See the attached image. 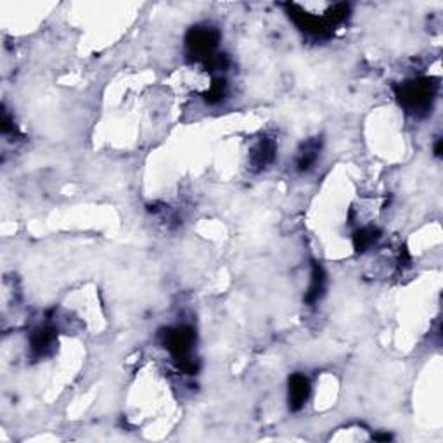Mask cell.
Segmentation results:
<instances>
[{
  "instance_id": "1",
  "label": "cell",
  "mask_w": 443,
  "mask_h": 443,
  "mask_svg": "<svg viewBox=\"0 0 443 443\" xmlns=\"http://www.w3.org/2000/svg\"><path fill=\"white\" fill-rule=\"evenodd\" d=\"M434 89H437V84H433L428 78H419V80L405 82L397 87V97L407 111L419 115L431 108Z\"/></svg>"
},
{
  "instance_id": "2",
  "label": "cell",
  "mask_w": 443,
  "mask_h": 443,
  "mask_svg": "<svg viewBox=\"0 0 443 443\" xmlns=\"http://www.w3.org/2000/svg\"><path fill=\"white\" fill-rule=\"evenodd\" d=\"M194 341V329L189 325H177V327L167 329V332L163 335L164 348L170 352L175 360H179L182 371L189 372V374L194 372V362L191 360Z\"/></svg>"
},
{
  "instance_id": "3",
  "label": "cell",
  "mask_w": 443,
  "mask_h": 443,
  "mask_svg": "<svg viewBox=\"0 0 443 443\" xmlns=\"http://www.w3.org/2000/svg\"><path fill=\"white\" fill-rule=\"evenodd\" d=\"M218 38H220V33L211 26H196L187 33L186 42L192 56L206 60V57L213 56V50L218 45Z\"/></svg>"
},
{
  "instance_id": "4",
  "label": "cell",
  "mask_w": 443,
  "mask_h": 443,
  "mask_svg": "<svg viewBox=\"0 0 443 443\" xmlns=\"http://www.w3.org/2000/svg\"><path fill=\"white\" fill-rule=\"evenodd\" d=\"M310 397V383L303 374H293L289 379V407L300 410Z\"/></svg>"
},
{
  "instance_id": "5",
  "label": "cell",
  "mask_w": 443,
  "mask_h": 443,
  "mask_svg": "<svg viewBox=\"0 0 443 443\" xmlns=\"http://www.w3.org/2000/svg\"><path fill=\"white\" fill-rule=\"evenodd\" d=\"M274 158H276V142L272 139H267V137L258 140L253 146L252 152H249V163L257 170H262L267 164L272 163Z\"/></svg>"
},
{
  "instance_id": "6",
  "label": "cell",
  "mask_w": 443,
  "mask_h": 443,
  "mask_svg": "<svg viewBox=\"0 0 443 443\" xmlns=\"http://www.w3.org/2000/svg\"><path fill=\"white\" fill-rule=\"evenodd\" d=\"M325 291V272L324 269L319 264H313L312 267V277H310V286H308L307 296H305V301L307 303H317L320 300Z\"/></svg>"
},
{
  "instance_id": "7",
  "label": "cell",
  "mask_w": 443,
  "mask_h": 443,
  "mask_svg": "<svg viewBox=\"0 0 443 443\" xmlns=\"http://www.w3.org/2000/svg\"><path fill=\"white\" fill-rule=\"evenodd\" d=\"M319 151H320V142H317V140H308V142L303 146V149L298 152V158H296L298 170L300 172L310 170V168L317 162Z\"/></svg>"
},
{
  "instance_id": "8",
  "label": "cell",
  "mask_w": 443,
  "mask_h": 443,
  "mask_svg": "<svg viewBox=\"0 0 443 443\" xmlns=\"http://www.w3.org/2000/svg\"><path fill=\"white\" fill-rule=\"evenodd\" d=\"M378 230L372 229V227H364L354 236L355 249L357 252H366L367 248H371L376 241H378Z\"/></svg>"
}]
</instances>
